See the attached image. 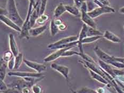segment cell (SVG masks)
<instances>
[{
  "label": "cell",
  "mask_w": 124,
  "mask_h": 93,
  "mask_svg": "<svg viewBox=\"0 0 124 93\" xmlns=\"http://www.w3.org/2000/svg\"><path fill=\"white\" fill-rule=\"evenodd\" d=\"M8 74L10 76H16L20 78H25V77H35L40 78L43 76L42 73H35L31 72H24V71H12L9 72Z\"/></svg>",
  "instance_id": "8992f818"
},
{
  "label": "cell",
  "mask_w": 124,
  "mask_h": 93,
  "mask_svg": "<svg viewBox=\"0 0 124 93\" xmlns=\"http://www.w3.org/2000/svg\"><path fill=\"white\" fill-rule=\"evenodd\" d=\"M99 64L100 65L101 67L103 68V70L109 73L112 77H115L116 75L114 73V69H112V68L109 65H108V63H107L104 61H102L101 60H99Z\"/></svg>",
  "instance_id": "e0dca14e"
},
{
  "label": "cell",
  "mask_w": 124,
  "mask_h": 93,
  "mask_svg": "<svg viewBox=\"0 0 124 93\" xmlns=\"http://www.w3.org/2000/svg\"><path fill=\"white\" fill-rule=\"evenodd\" d=\"M103 34H102L101 31L98 30L96 28H93L91 27H88V29L87 30V37L91 36H102Z\"/></svg>",
  "instance_id": "44dd1931"
},
{
  "label": "cell",
  "mask_w": 124,
  "mask_h": 93,
  "mask_svg": "<svg viewBox=\"0 0 124 93\" xmlns=\"http://www.w3.org/2000/svg\"><path fill=\"white\" fill-rule=\"evenodd\" d=\"M31 90L33 93H42V88L39 85L35 84L31 87Z\"/></svg>",
  "instance_id": "83f0119b"
},
{
  "label": "cell",
  "mask_w": 124,
  "mask_h": 93,
  "mask_svg": "<svg viewBox=\"0 0 124 93\" xmlns=\"http://www.w3.org/2000/svg\"><path fill=\"white\" fill-rule=\"evenodd\" d=\"M9 41L10 50L12 52L14 57H16V56L18 55L19 52L18 47L15 39V36L12 34H10L9 35Z\"/></svg>",
  "instance_id": "7c38bea8"
},
{
  "label": "cell",
  "mask_w": 124,
  "mask_h": 93,
  "mask_svg": "<svg viewBox=\"0 0 124 93\" xmlns=\"http://www.w3.org/2000/svg\"><path fill=\"white\" fill-rule=\"evenodd\" d=\"M1 93H3V92H1Z\"/></svg>",
  "instance_id": "60d3db41"
},
{
  "label": "cell",
  "mask_w": 124,
  "mask_h": 93,
  "mask_svg": "<svg viewBox=\"0 0 124 93\" xmlns=\"http://www.w3.org/2000/svg\"><path fill=\"white\" fill-rule=\"evenodd\" d=\"M88 70L90 71L91 76L94 79H95L96 80H98L100 82H101V83H103L104 84H108L109 83V82H108L103 77L101 76L100 74L95 72H94L93 71L91 70L90 69H88Z\"/></svg>",
  "instance_id": "d6986e66"
},
{
  "label": "cell",
  "mask_w": 124,
  "mask_h": 93,
  "mask_svg": "<svg viewBox=\"0 0 124 93\" xmlns=\"http://www.w3.org/2000/svg\"><path fill=\"white\" fill-rule=\"evenodd\" d=\"M23 61V56L22 53H19L17 56L15 57V69H17L20 67Z\"/></svg>",
  "instance_id": "603a6c76"
},
{
  "label": "cell",
  "mask_w": 124,
  "mask_h": 93,
  "mask_svg": "<svg viewBox=\"0 0 124 93\" xmlns=\"http://www.w3.org/2000/svg\"><path fill=\"white\" fill-rule=\"evenodd\" d=\"M23 62L27 66L36 71L37 73H42L46 70V65L43 64L33 62L26 59H23Z\"/></svg>",
  "instance_id": "52a82bcc"
},
{
  "label": "cell",
  "mask_w": 124,
  "mask_h": 93,
  "mask_svg": "<svg viewBox=\"0 0 124 93\" xmlns=\"http://www.w3.org/2000/svg\"><path fill=\"white\" fill-rule=\"evenodd\" d=\"M79 56H80V57H81L83 60L86 61H87V62H91V63H95V61L93 60V59L91 57H90V56L86 54L85 53H80L79 52Z\"/></svg>",
  "instance_id": "484cf974"
},
{
  "label": "cell",
  "mask_w": 124,
  "mask_h": 93,
  "mask_svg": "<svg viewBox=\"0 0 124 93\" xmlns=\"http://www.w3.org/2000/svg\"><path fill=\"white\" fill-rule=\"evenodd\" d=\"M86 1H87V0H74L75 5L78 8H80V6H81V5L82 4L83 2H86Z\"/></svg>",
  "instance_id": "d6a6232c"
},
{
  "label": "cell",
  "mask_w": 124,
  "mask_h": 93,
  "mask_svg": "<svg viewBox=\"0 0 124 93\" xmlns=\"http://www.w3.org/2000/svg\"><path fill=\"white\" fill-rule=\"evenodd\" d=\"M7 16L12 20L17 25L22 27L24 21L19 14L18 11L16 7L15 0H8L7 3Z\"/></svg>",
  "instance_id": "6da1fadb"
},
{
  "label": "cell",
  "mask_w": 124,
  "mask_h": 93,
  "mask_svg": "<svg viewBox=\"0 0 124 93\" xmlns=\"http://www.w3.org/2000/svg\"><path fill=\"white\" fill-rule=\"evenodd\" d=\"M8 67V64L3 60H1V65H0V80H4L6 76V69Z\"/></svg>",
  "instance_id": "ac0fdd59"
},
{
  "label": "cell",
  "mask_w": 124,
  "mask_h": 93,
  "mask_svg": "<svg viewBox=\"0 0 124 93\" xmlns=\"http://www.w3.org/2000/svg\"><path fill=\"white\" fill-rule=\"evenodd\" d=\"M0 19H1V21L2 22H3L7 26L13 29V30L18 32H20V33L21 31V27L19 26L17 23L15 22L12 20L8 16L1 14Z\"/></svg>",
  "instance_id": "ba28073f"
},
{
  "label": "cell",
  "mask_w": 124,
  "mask_h": 93,
  "mask_svg": "<svg viewBox=\"0 0 124 93\" xmlns=\"http://www.w3.org/2000/svg\"><path fill=\"white\" fill-rule=\"evenodd\" d=\"M51 67L61 74L67 80L68 79L69 69L68 66L58 64L56 63H52L51 65Z\"/></svg>",
  "instance_id": "30bf717a"
},
{
  "label": "cell",
  "mask_w": 124,
  "mask_h": 93,
  "mask_svg": "<svg viewBox=\"0 0 124 93\" xmlns=\"http://www.w3.org/2000/svg\"><path fill=\"white\" fill-rule=\"evenodd\" d=\"M13 57H14V55H13L12 52L11 50H9V51H6L4 53L1 58L4 62H8Z\"/></svg>",
  "instance_id": "cb8c5ba5"
},
{
  "label": "cell",
  "mask_w": 124,
  "mask_h": 93,
  "mask_svg": "<svg viewBox=\"0 0 124 93\" xmlns=\"http://www.w3.org/2000/svg\"><path fill=\"white\" fill-rule=\"evenodd\" d=\"M119 12H120V13H124V7L121 8V9L119 10Z\"/></svg>",
  "instance_id": "74e56055"
},
{
  "label": "cell",
  "mask_w": 124,
  "mask_h": 93,
  "mask_svg": "<svg viewBox=\"0 0 124 93\" xmlns=\"http://www.w3.org/2000/svg\"><path fill=\"white\" fill-rule=\"evenodd\" d=\"M15 57H14L12 58H11L8 63V68L10 70H12L15 68Z\"/></svg>",
  "instance_id": "f546056e"
},
{
  "label": "cell",
  "mask_w": 124,
  "mask_h": 93,
  "mask_svg": "<svg viewBox=\"0 0 124 93\" xmlns=\"http://www.w3.org/2000/svg\"><path fill=\"white\" fill-rule=\"evenodd\" d=\"M88 27L87 25L86 24H83V25L82 26V28L81 29V31H80V33L79 34V37H78V42H80L82 39L84 38L87 37V30L88 29Z\"/></svg>",
  "instance_id": "ffe728a7"
},
{
  "label": "cell",
  "mask_w": 124,
  "mask_h": 93,
  "mask_svg": "<svg viewBox=\"0 0 124 93\" xmlns=\"http://www.w3.org/2000/svg\"><path fill=\"white\" fill-rule=\"evenodd\" d=\"M79 36H71L65 38H62L58 41H56L53 43L50 44L47 46L48 49L51 50H54L56 47L62 46V45L68 44L70 43L77 41L78 40Z\"/></svg>",
  "instance_id": "277c9868"
},
{
  "label": "cell",
  "mask_w": 124,
  "mask_h": 93,
  "mask_svg": "<svg viewBox=\"0 0 124 93\" xmlns=\"http://www.w3.org/2000/svg\"><path fill=\"white\" fill-rule=\"evenodd\" d=\"M58 27H59V30L63 31V30H66V29H67V25H66V23H62V24H61L60 25H59V26H58Z\"/></svg>",
  "instance_id": "8d00e7d4"
},
{
  "label": "cell",
  "mask_w": 124,
  "mask_h": 93,
  "mask_svg": "<svg viewBox=\"0 0 124 93\" xmlns=\"http://www.w3.org/2000/svg\"><path fill=\"white\" fill-rule=\"evenodd\" d=\"M79 52H77L76 51H74V50H69L64 51L62 53V54L61 57H68L75 55H79Z\"/></svg>",
  "instance_id": "d4e9b609"
},
{
  "label": "cell",
  "mask_w": 124,
  "mask_h": 93,
  "mask_svg": "<svg viewBox=\"0 0 124 93\" xmlns=\"http://www.w3.org/2000/svg\"><path fill=\"white\" fill-rule=\"evenodd\" d=\"M115 12V10L111 7H98L91 10V11L87 12L88 14L92 18H95L98 17L104 13H114Z\"/></svg>",
  "instance_id": "5b68a950"
},
{
  "label": "cell",
  "mask_w": 124,
  "mask_h": 93,
  "mask_svg": "<svg viewBox=\"0 0 124 93\" xmlns=\"http://www.w3.org/2000/svg\"><path fill=\"white\" fill-rule=\"evenodd\" d=\"M29 2H33L34 3V4H35L34 0H29Z\"/></svg>",
  "instance_id": "f35d334b"
},
{
  "label": "cell",
  "mask_w": 124,
  "mask_h": 93,
  "mask_svg": "<svg viewBox=\"0 0 124 93\" xmlns=\"http://www.w3.org/2000/svg\"><path fill=\"white\" fill-rule=\"evenodd\" d=\"M103 37L109 41L114 43H120L121 40L119 37L116 35L115 34L112 33L108 30H106L103 34Z\"/></svg>",
  "instance_id": "5bb4252c"
},
{
  "label": "cell",
  "mask_w": 124,
  "mask_h": 93,
  "mask_svg": "<svg viewBox=\"0 0 124 93\" xmlns=\"http://www.w3.org/2000/svg\"><path fill=\"white\" fill-rule=\"evenodd\" d=\"M50 29L51 35V36H55V35L57 34L59 32V27L57 25H55V23H54V19L51 21Z\"/></svg>",
  "instance_id": "7402d4cb"
},
{
  "label": "cell",
  "mask_w": 124,
  "mask_h": 93,
  "mask_svg": "<svg viewBox=\"0 0 124 93\" xmlns=\"http://www.w3.org/2000/svg\"><path fill=\"white\" fill-rule=\"evenodd\" d=\"M101 4L105 5V6L110 7V3L108 0H98Z\"/></svg>",
  "instance_id": "d590c367"
},
{
  "label": "cell",
  "mask_w": 124,
  "mask_h": 93,
  "mask_svg": "<svg viewBox=\"0 0 124 93\" xmlns=\"http://www.w3.org/2000/svg\"><path fill=\"white\" fill-rule=\"evenodd\" d=\"M47 27L46 25H43L38 27L31 28L29 29V35L32 37H36L43 34L46 30Z\"/></svg>",
  "instance_id": "4fadbf2b"
},
{
  "label": "cell",
  "mask_w": 124,
  "mask_h": 93,
  "mask_svg": "<svg viewBox=\"0 0 124 93\" xmlns=\"http://www.w3.org/2000/svg\"><path fill=\"white\" fill-rule=\"evenodd\" d=\"M47 0H41V4H40V10H39V16L44 14L46 9L47 4Z\"/></svg>",
  "instance_id": "4316f807"
},
{
  "label": "cell",
  "mask_w": 124,
  "mask_h": 93,
  "mask_svg": "<svg viewBox=\"0 0 124 93\" xmlns=\"http://www.w3.org/2000/svg\"><path fill=\"white\" fill-rule=\"evenodd\" d=\"M73 47H68V48H65V49H59L57 50L56 51L51 53V54L48 55L47 57H45L44 58V62H52V61H54L56 59H58V58L61 57V55L62 54V53L66 51L67 50H70Z\"/></svg>",
  "instance_id": "9c48e42d"
},
{
  "label": "cell",
  "mask_w": 124,
  "mask_h": 93,
  "mask_svg": "<svg viewBox=\"0 0 124 93\" xmlns=\"http://www.w3.org/2000/svg\"><path fill=\"white\" fill-rule=\"evenodd\" d=\"M72 92H73V93H78L76 91V92H75V91H73V90H72Z\"/></svg>",
  "instance_id": "ab89813d"
},
{
  "label": "cell",
  "mask_w": 124,
  "mask_h": 93,
  "mask_svg": "<svg viewBox=\"0 0 124 93\" xmlns=\"http://www.w3.org/2000/svg\"><path fill=\"white\" fill-rule=\"evenodd\" d=\"M54 23H55V25H57L58 26H59V25H60L61 24L63 23V21L61 19H60V18H55V19H54Z\"/></svg>",
  "instance_id": "e575fe53"
},
{
  "label": "cell",
  "mask_w": 124,
  "mask_h": 93,
  "mask_svg": "<svg viewBox=\"0 0 124 93\" xmlns=\"http://www.w3.org/2000/svg\"><path fill=\"white\" fill-rule=\"evenodd\" d=\"M76 92L78 93H98L93 89L88 88L87 87L83 88L80 89V90H77Z\"/></svg>",
  "instance_id": "f1b7e54d"
},
{
  "label": "cell",
  "mask_w": 124,
  "mask_h": 93,
  "mask_svg": "<svg viewBox=\"0 0 124 93\" xmlns=\"http://www.w3.org/2000/svg\"><path fill=\"white\" fill-rule=\"evenodd\" d=\"M66 12V10L65 8V5L61 3L55 7L54 11V17H55V18H59Z\"/></svg>",
  "instance_id": "2e32d148"
},
{
  "label": "cell",
  "mask_w": 124,
  "mask_h": 93,
  "mask_svg": "<svg viewBox=\"0 0 124 93\" xmlns=\"http://www.w3.org/2000/svg\"><path fill=\"white\" fill-rule=\"evenodd\" d=\"M80 14H81V19L83 22L88 26L93 28H96V25L94 21L88 14V7L87 2H83L80 7Z\"/></svg>",
  "instance_id": "3957f363"
},
{
  "label": "cell",
  "mask_w": 124,
  "mask_h": 93,
  "mask_svg": "<svg viewBox=\"0 0 124 93\" xmlns=\"http://www.w3.org/2000/svg\"><path fill=\"white\" fill-rule=\"evenodd\" d=\"M34 9V3L33 2H29V7L27 14L25 20L21 27V31L20 32V38L23 39V38H26L28 39L30 35H29V29H31L30 23H29V19L31 13L33 12Z\"/></svg>",
  "instance_id": "7a4b0ae2"
},
{
  "label": "cell",
  "mask_w": 124,
  "mask_h": 93,
  "mask_svg": "<svg viewBox=\"0 0 124 93\" xmlns=\"http://www.w3.org/2000/svg\"><path fill=\"white\" fill-rule=\"evenodd\" d=\"M31 88V87H25L21 90V93H32Z\"/></svg>",
  "instance_id": "836d02e7"
},
{
  "label": "cell",
  "mask_w": 124,
  "mask_h": 93,
  "mask_svg": "<svg viewBox=\"0 0 124 93\" xmlns=\"http://www.w3.org/2000/svg\"><path fill=\"white\" fill-rule=\"evenodd\" d=\"M66 11L69 13L70 14L73 15L74 16H78L80 13V11L76 5H64Z\"/></svg>",
  "instance_id": "9a60e30c"
},
{
  "label": "cell",
  "mask_w": 124,
  "mask_h": 93,
  "mask_svg": "<svg viewBox=\"0 0 124 93\" xmlns=\"http://www.w3.org/2000/svg\"><path fill=\"white\" fill-rule=\"evenodd\" d=\"M8 88V85L4 82V80L0 81V89H1V92H3L5 90H7Z\"/></svg>",
  "instance_id": "1f68e13d"
},
{
  "label": "cell",
  "mask_w": 124,
  "mask_h": 93,
  "mask_svg": "<svg viewBox=\"0 0 124 93\" xmlns=\"http://www.w3.org/2000/svg\"></svg>",
  "instance_id": "b9f144b4"
},
{
  "label": "cell",
  "mask_w": 124,
  "mask_h": 93,
  "mask_svg": "<svg viewBox=\"0 0 124 93\" xmlns=\"http://www.w3.org/2000/svg\"><path fill=\"white\" fill-rule=\"evenodd\" d=\"M4 93H22L21 90H19L17 89L13 88H9L7 90L3 92Z\"/></svg>",
  "instance_id": "4dcf8cb0"
},
{
  "label": "cell",
  "mask_w": 124,
  "mask_h": 93,
  "mask_svg": "<svg viewBox=\"0 0 124 93\" xmlns=\"http://www.w3.org/2000/svg\"><path fill=\"white\" fill-rule=\"evenodd\" d=\"M94 50L97 56L100 58V60L106 63L109 64L110 61L113 60V57H111L110 55L107 54L106 53L104 52L98 46H95L94 49Z\"/></svg>",
  "instance_id": "8fae6325"
}]
</instances>
